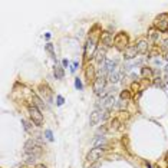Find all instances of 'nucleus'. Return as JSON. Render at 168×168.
<instances>
[{"instance_id": "f257e3e1", "label": "nucleus", "mask_w": 168, "mask_h": 168, "mask_svg": "<svg viewBox=\"0 0 168 168\" xmlns=\"http://www.w3.org/2000/svg\"><path fill=\"white\" fill-rule=\"evenodd\" d=\"M96 38L92 35L88 40H86V45H85V59H91L92 56H95V52H96Z\"/></svg>"}, {"instance_id": "f03ea898", "label": "nucleus", "mask_w": 168, "mask_h": 168, "mask_svg": "<svg viewBox=\"0 0 168 168\" xmlns=\"http://www.w3.org/2000/svg\"><path fill=\"white\" fill-rule=\"evenodd\" d=\"M27 111H29V115L33 121V124H36L38 126H40L43 124V115L42 112L39 111V108L36 105H29L27 106Z\"/></svg>"}, {"instance_id": "7ed1b4c3", "label": "nucleus", "mask_w": 168, "mask_h": 168, "mask_svg": "<svg viewBox=\"0 0 168 168\" xmlns=\"http://www.w3.org/2000/svg\"><path fill=\"white\" fill-rule=\"evenodd\" d=\"M114 45L118 50H124L125 52L128 49V36L125 32H119L117 33V36L114 38Z\"/></svg>"}, {"instance_id": "20e7f679", "label": "nucleus", "mask_w": 168, "mask_h": 168, "mask_svg": "<svg viewBox=\"0 0 168 168\" xmlns=\"http://www.w3.org/2000/svg\"><path fill=\"white\" fill-rule=\"evenodd\" d=\"M154 27L160 32H165L168 30V14L167 13H161L160 16L155 17L154 20Z\"/></svg>"}, {"instance_id": "39448f33", "label": "nucleus", "mask_w": 168, "mask_h": 168, "mask_svg": "<svg viewBox=\"0 0 168 168\" xmlns=\"http://www.w3.org/2000/svg\"><path fill=\"white\" fill-rule=\"evenodd\" d=\"M25 152L29 155H38L40 152V147L38 145V142L35 139H29L25 142Z\"/></svg>"}, {"instance_id": "423d86ee", "label": "nucleus", "mask_w": 168, "mask_h": 168, "mask_svg": "<svg viewBox=\"0 0 168 168\" xmlns=\"http://www.w3.org/2000/svg\"><path fill=\"white\" fill-rule=\"evenodd\" d=\"M105 84H106V79H105L104 75L96 76V79H95V82H93V91H95L96 95H101V93H102V91L105 89Z\"/></svg>"}, {"instance_id": "0eeeda50", "label": "nucleus", "mask_w": 168, "mask_h": 168, "mask_svg": "<svg viewBox=\"0 0 168 168\" xmlns=\"http://www.w3.org/2000/svg\"><path fill=\"white\" fill-rule=\"evenodd\" d=\"M101 155H102V149L99 147H95V148L91 149V152L88 154L86 160H88V163L93 164V163H98V160L101 158Z\"/></svg>"}, {"instance_id": "6e6552de", "label": "nucleus", "mask_w": 168, "mask_h": 168, "mask_svg": "<svg viewBox=\"0 0 168 168\" xmlns=\"http://www.w3.org/2000/svg\"><path fill=\"white\" fill-rule=\"evenodd\" d=\"M101 42L104 45V47L112 46V43H114V36H112V33H111V32H102V35H101Z\"/></svg>"}, {"instance_id": "1a4fd4ad", "label": "nucleus", "mask_w": 168, "mask_h": 168, "mask_svg": "<svg viewBox=\"0 0 168 168\" xmlns=\"http://www.w3.org/2000/svg\"><path fill=\"white\" fill-rule=\"evenodd\" d=\"M105 55H106V47H98L96 52H95V60L99 63V65H104L105 63Z\"/></svg>"}, {"instance_id": "9d476101", "label": "nucleus", "mask_w": 168, "mask_h": 168, "mask_svg": "<svg viewBox=\"0 0 168 168\" xmlns=\"http://www.w3.org/2000/svg\"><path fill=\"white\" fill-rule=\"evenodd\" d=\"M85 76H86V79H88L89 84H91V82H95L96 73H95V68H93L92 63H89V65L86 66V69H85Z\"/></svg>"}, {"instance_id": "9b49d317", "label": "nucleus", "mask_w": 168, "mask_h": 168, "mask_svg": "<svg viewBox=\"0 0 168 168\" xmlns=\"http://www.w3.org/2000/svg\"><path fill=\"white\" fill-rule=\"evenodd\" d=\"M102 111L101 109H95L92 114H91V118H89V124H91V126H93V125H96L101 119H102Z\"/></svg>"}, {"instance_id": "f8f14e48", "label": "nucleus", "mask_w": 168, "mask_h": 168, "mask_svg": "<svg viewBox=\"0 0 168 168\" xmlns=\"http://www.w3.org/2000/svg\"><path fill=\"white\" fill-rule=\"evenodd\" d=\"M122 75H124V72H122L121 69H115L114 72H111V73H109V81H111L112 84H117L118 81H121Z\"/></svg>"}, {"instance_id": "ddd939ff", "label": "nucleus", "mask_w": 168, "mask_h": 168, "mask_svg": "<svg viewBox=\"0 0 168 168\" xmlns=\"http://www.w3.org/2000/svg\"><path fill=\"white\" fill-rule=\"evenodd\" d=\"M135 47H136V52H138V53H147V50H148V43H147V40L141 39V40L136 42Z\"/></svg>"}, {"instance_id": "4468645a", "label": "nucleus", "mask_w": 168, "mask_h": 168, "mask_svg": "<svg viewBox=\"0 0 168 168\" xmlns=\"http://www.w3.org/2000/svg\"><path fill=\"white\" fill-rule=\"evenodd\" d=\"M136 47L135 46H131V47H128L125 52H124V58H125L126 60H131V59H134L135 56H136Z\"/></svg>"}, {"instance_id": "2eb2a0df", "label": "nucleus", "mask_w": 168, "mask_h": 168, "mask_svg": "<svg viewBox=\"0 0 168 168\" xmlns=\"http://www.w3.org/2000/svg\"><path fill=\"white\" fill-rule=\"evenodd\" d=\"M40 92H42L43 98L47 101V102H52V92L47 86H40Z\"/></svg>"}, {"instance_id": "dca6fc26", "label": "nucleus", "mask_w": 168, "mask_h": 168, "mask_svg": "<svg viewBox=\"0 0 168 168\" xmlns=\"http://www.w3.org/2000/svg\"><path fill=\"white\" fill-rule=\"evenodd\" d=\"M148 35H149V39H151L152 42H157L158 38H160V30H157L155 27H151V29L148 30Z\"/></svg>"}, {"instance_id": "f3484780", "label": "nucleus", "mask_w": 168, "mask_h": 168, "mask_svg": "<svg viewBox=\"0 0 168 168\" xmlns=\"http://www.w3.org/2000/svg\"><path fill=\"white\" fill-rule=\"evenodd\" d=\"M139 65H142V59H139V60H131V62L125 63L124 69H125V71H129V69H132V68H135V66H139Z\"/></svg>"}, {"instance_id": "a211bd4d", "label": "nucleus", "mask_w": 168, "mask_h": 168, "mask_svg": "<svg viewBox=\"0 0 168 168\" xmlns=\"http://www.w3.org/2000/svg\"><path fill=\"white\" fill-rule=\"evenodd\" d=\"M53 75H55L56 79H62L63 75H65V73H63V68H60V66L56 65V66H55V72H53Z\"/></svg>"}, {"instance_id": "6ab92c4d", "label": "nucleus", "mask_w": 168, "mask_h": 168, "mask_svg": "<svg viewBox=\"0 0 168 168\" xmlns=\"http://www.w3.org/2000/svg\"><path fill=\"white\" fill-rule=\"evenodd\" d=\"M45 49H46V50L50 53V56H52L53 59H56V56H55V52H53V45H52V43H46V45H45Z\"/></svg>"}, {"instance_id": "aec40b11", "label": "nucleus", "mask_w": 168, "mask_h": 168, "mask_svg": "<svg viewBox=\"0 0 168 168\" xmlns=\"http://www.w3.org/2000/svg\"><path fill=\"white\" fill-rule=\"evenodd\" d=\"M151 75H152L151 69H148V68H142V76H144V78H151Z\"/></svg>"}, {"instance_id": "412c9836", "label": "nucleus", "mask_w": 168, "mask_h": 168, "mask_svg": "<svg viewBox=\"0 0 168 168\" xmlns=\"http://www.w3.org/2000/svg\"><path fill=\"white\" fill-rule=\"evenodd\" d=\"M129 98H131V93H129V91H122V93H121V99L126 102Z\"/></svg>"}, {"instance_id": "4be33fe9", "label": "nucleus", "mask_w": 168, "mask_h": 168, "mask_svg": "<svg viewBox=\"0 0 168 168\" xmlns=\"http://www.w3.org/2000/svg\"><path fill=\"white\" fill-rule=\"evenodd\" d=\"M22 124H23V126H25V129H26V131H29V132H30V131H32V124H30V122H29V121H26V119H22Z\"/></svg>"}, {"instance_id": "5701e85b", "label": "nucleus", "mask_w": 168, "mask_h": 168, "mask_svg": "<svg viewBox=\"0 0 168 168\" xmlns=\"http://www.w3.org/2000/svg\"><path fill=\"white\" fill-rule=\"evenodd\" d=\"M45 136H46L47 141H53V135H52V131L50 129H46L45 131Z\"/></svg>"}, {"instance_id": "b1692460", "label": "nucleus", "mask_w": 168, "mask_h": 168, "mask_svg": "<svg viewBox=\"0 0 168 168\" xmlns=\"http://www.w3.org/2000/svg\"><path fill=\"white\" fill-rule=\"evenodd\" d=\"M75 86H76V89H79V91L84 88V86H82V82H81V79H79V78H76V79H75Z\"/></svg>"}, {"instance_id": "393cba45", "label": "nucleus", "mask_w": 168, "mask_h": 168, "mask_svg": "<svg viewBox=\"0 0 168 168\" xmlns=\"http://www.w3.org/2000/svg\"><path fill=\"white\" fill-rule=\"evenodd\" d=\"M163 49L165 50V53L168 52V39H164L163 40Z\"/></svg>"}, {"instance_id": "a878e982", "label": "nucleus", "mask_w": 168, "mask_h": 168, "mask_svg": "<svg viewBox=\"0 0 168 168\" xmlns=\"http://www.w3.org/2000/svg\"><path fill=\"white\" fill-rule=\"evenodd\" d=\"M65 102V99H63V96H60V95H58V105H62Z\"/></svg>"}, {"instance_id": "bb28decb", "label": "nucleus", "mask_w": 168, "mask_h": 168, "mask_svg": "<svg viewBox=\"0 0 168 168\" xmlns=\"http://www.w3.org/2000/svg\"><path fill=\"white\" fill-rule=\"evenodd\" d=\"M102 142H105V138H104V136H101V138H98V139L95 141V145H98V144H102Z\"/></svg>"}, {"instance_id": "cd10ccee", "label": "nucleus", "mask_w": 168, "mask_h": 168, "mask_svg": "<svg viewBox=\"0 0 168 168\" xmlns=\"http://www.w3.org/2000/svg\"><path fill=\"white\" fill-rule=\"evenodd\" d=\"M76 68H78V62H75V63L72 65V68H71V71H72V72H75V71H76Z\"/></svg>"}, {"instance_id": "c85d7f7f", "label": "nucleus", "mask_w": 168, "mask_h": 168, "mask_svg": "<svg viewBox=\"0 0 168 168\" xmlns=\"http://www.w3.org/2000/svg\"><path fill=\"white\" fill-rule=\"evenodd\" d=\"M99 167H101V165H99V163H93V164H92L89 168H99Z\"/></svg>"}, {"instance_id": "c756f323", "label": "nucleus", "mask_w": 168, "mask_h": 168, "mask_svg": "<svg viewBox=\"0 0 168 168\" xmlns=\"http://www.w3.org/2000/svg\"><path fill=\"white\" fill-rule=\"evenodd\" d=\"M62 65H63V66H65V68H66V66H68V65H69V62H68V60H66V59H63V60H62Z\"/></svg>"}, {"instance_id": "7c9ffc66", "label": "nucleus", "mask_w": 168, "mask_h": 168, "mask_svg": "<svg viewBox=\"0 0 168 168\" xmlns=\"http://www.w3.org/2000/svg\"><path fill=\"white\" fill-rule=\"evenodd\" d=\"M36 168H47V167H45V165H42V164H38V165H36Z\"/></svg>"}, {"instance_id": "2f4dec72", "label": "nucleus", "mask_w": 168, "mask_h": 168, "mask_svg": "<svg viewBox=\"0 0 168 168\" xmlns=\"http://www.w3.org/2000/svg\"><path fill=\"white\" fill-rule=\"evenodd\" d=\"M165 60H167V62H168V52H167V53H165Z\"/></svg>"}]
</instances>
